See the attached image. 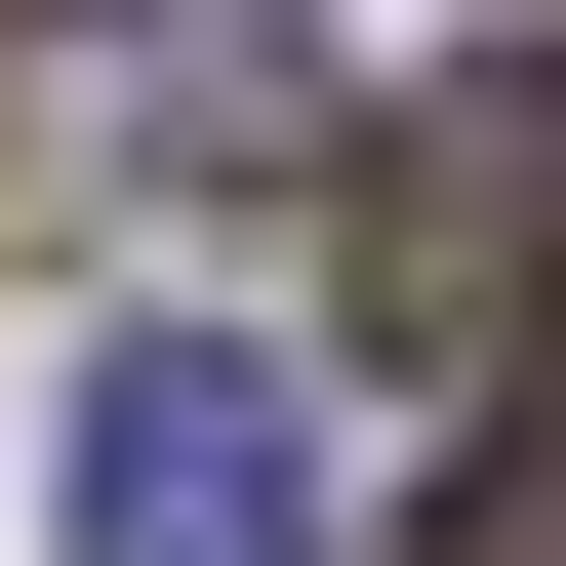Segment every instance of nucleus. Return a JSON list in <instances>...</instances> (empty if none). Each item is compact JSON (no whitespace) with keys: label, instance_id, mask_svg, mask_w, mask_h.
<instances>
[{"label":"nucleus","instance_id":"nucleus-1","mask_svg":"<svg viewBox=\"0 0 566 566\" xmlns=\"http://www.w3.org/2000/svg\"><path fill=\"white\" fill-rule=\"evenodd\" d=\"M324 122H365V41H324V0H0V163H82V202L324 163Z\"/></svg>","mask_w":566,"mask_h":566},{"label":"nucleus","instance_id":"nucleus-3","mask_svg":"<svg viewBox=\"0 0 566 566\" xmlns=\"http://www.w3.org/2000/svg\"><path fill=\"white\" fill-rule=\"evenodd\" d=\"M405 283H446V324H526V283H566V41H526L485 122H405Z\"/></svg>","mask_w":566,"mask_h":566},{"label":"nucleus","instance_id":"nucleus-2","mask_svg":"<svg viewBox=\"0 0 566 566\" xmlns=\"http://www.w3.org/2000/svg\"><path fill=\"white\" fill-rule=\"evenodd\" d=\"M41 485H82V566H324V405H283L243 324H122Z\"/></svg>","mask_w":566,"mask_h":566},{"label":"nucleus","instance_id":"nucleus-4","mask_svg":"<svg viewBox=\"0 0 566 566\" xmlns=\"http://www.w3.org/2000/svg\"><path fill=\"white\" fill-rule=\"evenodd\" d=\"M405 566H566V365H526V405L446 446V526H405Z\"/></svg>","mask_w":566,"mask_h":566}]
</instances>
